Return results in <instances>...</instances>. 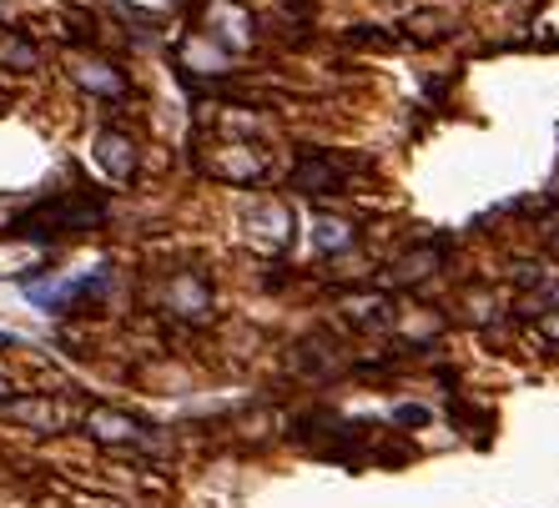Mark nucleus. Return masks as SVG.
Wrapping results in <instances>:
<instances>
[{
    "label": "nucleus",
    "mask_w": 559,
    "mask_h": 508,
    "mask_svg": "<svg viewBox=\"0 0 559 508\" xmlns=\"http://www.w3.org/2000/svg\"><path fill=\"white\" fill-rule=\"evenodd\" d=\"M424 418H429V413H424V408H399V423H414V428H418Z\"/></svg>",
    "instance_id": "1"
},
{
    "label": "nucleus",
    "mask_w": 559,
    "mask_h": 508,
    "mask_svg": "<svg viewBox=\"0 0 559 508\" xmlns=\"http://www.w3.org/2000/svg\"><path fill=\"white\" fill-rule=\"evenodd\" d=\"M5 392H11V388H5V383H0V398H5Z\"/></svg>",
    "instance_id": "2"
}]
</instances>
